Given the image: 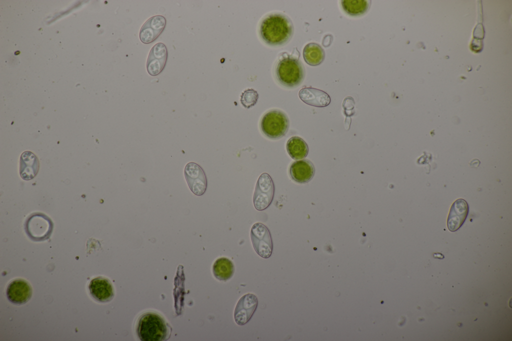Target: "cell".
<instances>
[{
	"label": "cell",
	"instance_id": "cell-1",
	"mask_svg": "<svg viewBox=\"0 0 512 341\" xmlns=\"http://www.w3.org/2000/svg\"><path fill=\"white\" fill-rule=\"evenodd\" d=\"M293 26L291 20L285 15L272 14L262 21L260 34L262 40L271 46L281 45L291 38Z\"/></svg>",
	"mask_w": 512,
	"mask_h": 341
},
{
	"label": "cell",
	"instance_id": "cell-2",
	"mask_svg": "<svg viewBox=\"0 0 512 341\" xmlns=\"http://www.w3.org/2000/svg\"><path fill=\"white\" fill-rule=\"evenodd\" d=\"M136 332L142 341H162L168 334L164 320L159 314L152 312H146L140 317Z\"/></svg>",
	"mask_w": 512,
	"mask_h": 341
},
{
	"label": "cell",
	"instance_id": "cell-3",
	"mask_svg": "<svg viewBox=\"0 0 512 341\" xmlns=\"http://www.w3.org/2000/svg\"><path fill=\"white\" fill-rule=\"evenodd\" d=\"M275 73L278 81L289 88L300 84L304 77V70L298 58L290 56L278 62Z\"/></svg>",
	"mask_w": 512,
	"mask_h": 341
},
{
	"label": "cell",
	"instance_id": "cell-4",
	"mask_svg": "<svg viewBox=\"0 0 512 341\" xmlns=\"http://www.w3.org/2000/svg\"><path fill=\"white\" fill-rule=\"evenodd\" d=\"M288 119L282 112L273 110L266 112L262 117L260 126L262 133L272 139L282 137L288 132Z\"/></svg>",
	"mask_w": 512,
	"mask_h": 341
},
{
	"label": "cell",
	"instance_id": "cell-5",
	"mask_svg": "<svg viewBox=\"0 0 512 341\" xmlns=\"http://www.w3.org/2000/svg\"><path fill=\"white\" fill-rule=\"evenodd\" d=\"M53 229V223L46 214L36 212L30 214L24 223V230L29 238L36 242L48 239Z\"/></svg>",
	"mask_w": 512,
	"mask_h": 341
},
{
	"label": "cell",
	"instance_id": "cell-6",
	"mask_svg": "<svg viewBox=\"0 0 512 341\" xmlns=\"http://www.w3.org/2000/svg\"><path fill=\"white\" fill-rule=\"evenodd\" d=\"M274 186L270 176L262 173L257 181L254 194V208L258 210L266 209L270 204L274 196Z\"/></svg>",
	"mask_w": 512,
	"mask_h": 341
},
{
	"label": "cell",
	"instance_id": "cell-7",
	"mask_svg": "<svg viewBox=\"0 0 512 341\" xmlns=\"http://www.w3.org/2000/svg\"><path fill=\"white\" fill-rule=\"evenodd\" d=\"M250 237L254 248L261 257H270L272 251V242L270 232L264 224H254L250 230Z\"/></svg>",
	"mask_w": 512,
	"mask_h": 341
},
{
	"label": "cell",
	"instance_id": "cell-8",
	"mask_svg": "<svg viewBox=\"0 0 512 341\" xmlns=\"http://www.w3.org/2000/svg\"><path fill=\"white\" fill-rule=\"evenodd\" d=\"M184 176L191 191L196 196H202L206 192L207 180L202 168L197 164L188 162L184 168Z\"/></svg>",
	"mask_w": 512,
	"mask_h": 341
},
{
	"label": "cell",
	"instance_id": "cell-9",
	"mask_svg": "<svg viewBox=\"0 0 512 341\" xmlns=\"http://www.w3.org/2000/svg\"><path fill=\"white\" fill-rule=\"evenodd\" d=\"M258 304L257 297L253 294H248L238 300L234 312L236 322L240 326L246 324L253 316Z\"/></svg>",
	"mask_w": 512,
	"mask_h": 341
},
{
	"label": "cell",
	"instance_id": "cell-10",
	"mask_svg": "<svg viewBox=\"0 0 512 341\" xmlns=\"http://www.w3.org/2000/svg\"><path fill=\"white\" fill-rule=\"evenodd\" d=\"M168 58V50L162 42L156 44L151 49L146 62L148 73L152 76L160 74L164 70Z\"/></svg>",
	"mask_w": 512,
	"mask_h": 341
},
{
	"label": "cell",
	"instance_id": "cell-11",
	"mask_svg": "<svg viewBox=\"0 0 512 341\" xmlns=\"http://www.w3.org/2000/svg\"><path fill=\"white\" fill-rule=\"evenodd\" d=\"M8 300L14 304H22L30 298L32 290L30 284L22 279L14 280L7 286L6 290Z\"/></svg>",
	"mask_w": 512,
	"mask_h": 341
},
{
	"label": "cell",
	"instance_id": "cell-12",
	"mask_svg": "<svg viewBox=\"0 0 512 341\" xmlns=\"http://www.w3.org/2000/svg\"><path fill=\"white\" fill-rule=\"evenodd\" d=\"M166 24V20L162 16H155L148 20L141 28L140 32V38L144 44H149L154 41L164 30Z\"/></svg>",
	"mask_w": 512,
	"mask_h": 341
},
{
	"label": "cell",
	"instance_id": "cell-13",
	"mask_svg": "<svg viewBox=\"0 0 512 341\" xmlns=\"http://www.w3.org/2000/svg\"><path fill=\"white\" fill-rule=\"evenodd\" d=\"M468 212L467 202L462 198L456 200L452 204L448 218L447 226L452 232L458 230L464 224Z\"/></svg>",
	"mask_w": 512,
	"mask_h": 341
},
{
	"label": "cell",
	"instance_id": "cell-14",
	"mask_svg": "<svg viewBox=\"0 0 512 341\" xmlns=\"http://www.w3.org/2000/svg\"><path fill=\"white\" fill-rule=\"evenodd\" d=\"M88 288L90 294L100 302H107L114 296V288L110 282L106 278L98 277L90 282Z\"/></svg>",
	"mask_w": 512,
	"mask_h": 341
},
{
	"label": "cell",
	"instance_id": "cell-15",
	"mask_svg": "<svg viewBox=\"0 0 512 341\" xmlns=\"http://www.w3.org/2000/svg\"><path fill=\"white\" fill-rule=\"evenodd\" d=\"M298 96L304 103L316 107H324L330 102V96L327 93L310 87L302 88L298 92Z\"/></svg>",
	"mask_w": 512,
	"mask_h": 341
},
{
	"label": "cell",
	"instance_id": "cell-16",
	"mask_svg": "<svg viewBox=\"0 0 512 341\" xmlns=\"http://www.w3.org/2000/svg\"><path fill=\"white\" fill-rule=\"evenodd\" d=\"M314 168L312 163L307 160L294 162L290 168V174L295 182L303 184L309 182L313 177Z\"/></svg>",
	"mask_w": 512,
	"mask_h": 341
},
{
	"label": "cell",
	"instance_id": "cell-17",
	"mask_svg": "<svg viewBox=\"0 0 512 341\" xmlns=\"http://www.w3.org/2000/svg\"><path fill=\"white\" fill-rule=\"evenodd\" d=\"M39 162L37 157L30 151L22 154L20 160V174L26 180L32 179L38 171Z\"/></svg>",
	"mask_w": 512,
	"mask_h": 341
},
{
	"label": "cell",
	"instance_id": "cell-18",
	"mask_svg": "<svg viewBox=\"0 0 512 341\" xmlns=\"http://www.w3.org/2000/svg\"><path fill=\"white\" fill-rule=\"evenodd\" d=\"M302 54L306 62L312 66L319 65L325 57L324 49L315 42H310L306 45Z\"/></svg>",
	"mask_w": 512,
	"mask_h": 341
},
{
	"label": "cell",
	"instance_id": "cell-19",
	"mask_svg": "<svg viewBox=\"0 0 512 341\" xmlns=\"http://www.w3.org/2000/svg\"><path fill=\"white\" fill-rule=\"evenodd\" d=\"M234 267L232 262L226 258L217 259L212 266L214 276L220 280H226L230 278L234 274Z\"/></svg>",
	"mask_w": 512,
	"mask_h": 341
},
{
	"label": "cell",
	"instance_id": "cell-20",
	"mask_svg": "<svg viewBox=\"0 0 512 341\" xmlns=\"http://www.w3.org/2000/svg\"><path fill=\"white\" fill-rule=\"evenodd\" d=\"M286 147L288 154L295 160L304 158L308 151L306 143L298 136L291 137L288 140Z\"/></svg>",
	"mask_w": 512,
	"mask_h": 341
},
{
	"label": "cell",
	"instance_id": "cell-21",
	"mask_svg": "<svg viewBox=\"0 0 512 341\" xmlns=\"http://www.w3.org/2000/svg\"><path fill=\"white\" fill-rule=\"evenodd\" d=\"M342 8L348 14L356 16L366 12L369 7L370 1L366 0H343Z\"/></svg>",
	"mask_w": 512,
	"mask_h": 341
},
{
	"label": "cell",
	"instance_id": "cell-22",
	"mask_svg": "<svg viewBox=\"0 0 512 341\" xmlns=\"http://www.w3.org/2000/svg\"><path fill=\"white\" fill-rule=\"evenodd\" d=\"M258 98V94L256 90L248 88L242 93L240 101L244 107L250 108L256 104Z\"/></svg>",
	"mask_w": 512,
	"mask_h": 341
},
{
	"label": "cell",
	"instance_id": "cell-23",
	"mask_svg": "<svg viewBox=\"0 0 512 341\" xmlns=\"http://www.w3.org/2000/svg\"><path fill=\"white\" fill-rule=\"evenodd\" d=\"M332 40V36L330 34L326 36L322 40V44L325 47L329 46Z\"/></svg>",
	"mask_w": 512,
	"mask_h": 341
}]
</instances>
